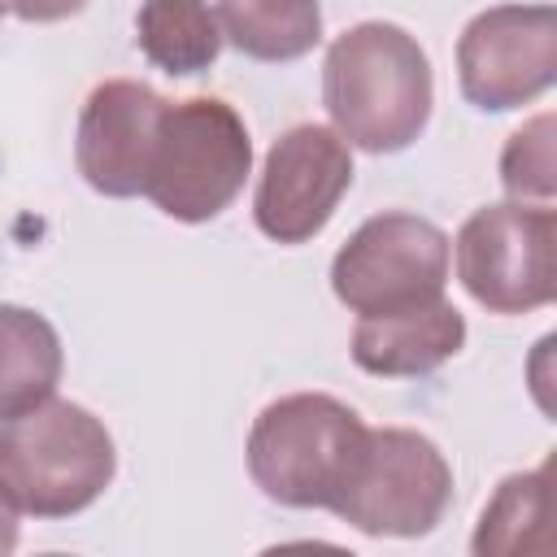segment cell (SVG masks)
<instances>
[{
    "label": "cell",
    "mask_w": 557,
    "mask_h": 557,
    "mask_svg": "<svg viewBox=\"0 0 557 557\" xmlns=\"http://www.w3.org/2000/svg\"><path fill=\"white\" fill-rule=\"evenodd\" d=\"M135 44L170 78L200 74L222 52V26L209 0H144L135 13Z\"/></svg>",
    "instance_id": "cell-14"
},
{
    "label": "cell",
    "mask_w": 557,
    "mask_h": 557,
    "mask_svg": "<svg viewBox=\"0 0 557 557\" xmlns=\"http://www.w3.org/2000/svg\"><path fill=\"white\" fill-rule=\"evenodd\" d=\"M322 104L361 152H405L431 122L435 74L418 35L396 22H357L326 44Z\"/></svg>",
    "instance_id": "cell-1"
},
{
    "label": "cell",
    "mask_w": 557,
    "mask_h": 557,
    "mask_svg": "<svg viewBox=\"0 0 557 557\" xmlns=\"http://www.w3.org/2000/svg\"><path fill=\"white\" fill-rule=\"evenodd\" d=\"M222 44L252 61H300L322 44L318 0H218Z\"/></svg>",
    "instance_id": "cell-13"
},
{
    "label": "cell",
    "mask_w": 557,
    "mask_h": 557,
    "mask_svg": "<svg viewBox=\"0 0 557 557\" xmlns=\"http://www.w3.org/2000/svg\"><path fill=\"white\" fill-rule=\"evenodd\" d=\"M553 113H535L522 122L505 148H500V187L509 200L527 205H553L557 200V174H553Z\"/></svg>",
    "instance_id": "cell-16"
},
{
    "label": "cell",
    "mask_w": 557,
    "mask_h": 557,
    "mask_svg": "<svg viewBox=\"0 0 557 557\" xmlns=\"http://www.w3.org/2000/svg\"><path fill=\"white\" fill-rule=\"evenodd\" d=\"M461 348H466V318L448 296L400 313L357 318L348 344L357 370L374 379H422Z\"/></svg>",
    "instance_id": "cell-11"
},
{
    "label": "cell",
    "mask_w": 557,
    "mask_h": 557,
    "mask_svg": "<svg viewBox=\"0 0 557 557\" xmlns=\"http://www.w3.org/2000/svg\"><path fill=\"white\" fill-rule=\"evenodd\" d=\"M17 535H22V522H17V505L0 492V557L17 548Z\"/></svg>",
    "instance_id": "cell-18"
},
{
    "label": "cell",
    "mask_w": 557,
    "mask_h": 557,
    "mask_svg": "<svg viewBox=\"0 0 557 557\" xmlns=\"http://www.w3.org/2000/svg\"><path fill=\"white\" fill-rule=\"evenodd\" d=\"M548 466L518 470L496 483L492 500L479 513L470 553L500 557V553H548Z\"/></svg>",
    "instance_id": "cell-15"
},
{
    "label": "cell",
    "mask_w": 557,
    "mask_h": 557,
    "mask_svg": "<svg viewBox=\"0 0 557 557\" xmlns=\"http://www.w3.org/2000/svg\"><path fill=\"white\" fill-rule=\"evenodd\" d=\"M4 13H9V9H4V0H0V17H4Z\"/></svg>",
    "instance_id": "cell-19"
},
{
    "label": "cell",
    "mask_w": 557,
    "mask_h": 557,
    "mask_svg": "<svg viewBox=\"0 0 557 557\" xmlns=\"http://www.w3.org/2000/svg\"><path fill=\"white\" fill-rule=\"evenodd\" d=\"M370 426L326 392L270 400L248 431V474L265 500L287 509H335L366 453Z\"/></svg>",
    "instance_id": "cell-2"
},
{
    "label": "cell",
    "mask_w": 557,
    "mask_h": 557,
    "mask_svg": "<svg viewBox=\"0 0 557 557\" xmlns=\"http://www.w3.org/2000/svg\"><path fill=\"white\" fill-rule=\"evenodd\" d=\"M457 278L474 305L513 318L557 300V209L500 200L474 209L453 239Z\"/></svg>",
    "instance_id": "cell-5"
},
{
    "label": "cell",
    "mask_w": 557,
    "mask_h": 557,
    "mask_svg": "<svg viewBox=\"0 0 557 557\" xmlns=\"http://www.w3.org/2000/svg\"><path fill=\"white\" fill-rule=\"evenodd\" d=\"M61 370L65 348L57 326L26 305L0 300V422L57 396Z\"/></svg>",
    "instance_id": "cell-12"
},
{
    "label": "cell",
    "mask_w": 557,
    "mask_h": 557,
    "mask_svg": "<svg viewBox=\"0 0 557 557\" xmlns=\"http://www.w3.org/2000/svg\"><path fill=\"white\" fill-rule=\"evenodd\" d=\"M557 83V9L492 4L457 39V87L483 113H509Z\"/></svg>",
    "instance_id": "cell-8"
},
{
    "label": "cell",
    "mask_w": 557,
    "mask_h": 557,
    "mask_svg": "<svg viewBox=\"0 0 557 557\" xmlns=\"http://www.w3.org/2000/svg\"><path fill=\"white\" fill-rule=\"evenodd\" d=\"M117 474L109 426L48 396L44 405L0 422V492L30 518H70L104 496Z\"/></svg>",
    "instance_id": "cell-3"
},
{
    "label": "cell",
    "mask_w": 557,
    "mask_h": 557,
    "mask_svg": "<svg viewBox=\"0 0 557 557\" xmlns=\"http://www.w3.org/2000/svg\"><path fill=\"white\" fill-rule=\"evenodd\" d=\"M252 174V139L235 104L218 96L170 100L144 196L174 222H213Z\"/></svg>",
    "instance_id": "cell-4"
},
{
    "label": "cell",
    "mask_w": 557,
    "mask_h": 557,
    "mask_svg": "<svg viewBox=\"0 0 557 557\" xmlns=\"http://www.w3.org/2000/svg\"><path fill=\"white\" fill-rule=\"evenodd\" d=\"M87 0H4V9L22 22H61V17H74Z\"/></svg>",
    "instance_id": "cell-17"
},
{
    "label": "cell",
    "mask_w": 557,
    "mask_h": 557,
    "mask_svg": "<svg viewBox=\"0 0 557 557\" xmlns=\"http://www.w3.org/2000/svg\"><path fill=\"white\" fill-rule=\"evenodd\" d=\"M170 100L139 78H104L87 91L74 131V165L83 183L109 200L144 196Z\"/></svg>",
    "instance_id": "cell-10"
},
{
    "label": "cell",
    "mask_w": 557,
    "mask_h": 557,
    "mask_svg": "<svg viewBox=\"0 0 557 557\" xmlns=\"http://www.w3.org/2000/svg\"><path fill=\"white\" fill-rule=\"evenodd\" d=\"M453 505V466L440 444L409 426H374L335 518L361 535L418 540L431 535Z\"/></svg>",
    "instance_id": "cell-7"
},
{
    "label": "cell",
    "mask_w": 557,
    "mask_h": 557,
    "mask_svg": "<svg viewBox=\"0 0 557 557\" xmlns=\"http://www.w3.org/2000/svg\"><path fill=\"white\" fill-rule=\"evenodd\" d=\"M352 187V148L335 126L300 122L283 131L257 174L252 222L274 244H309Z\"/></svg>",
    "instance_id": "cell-9"
},
{
    "label": "cell",
    "mask_w": 557,
    "mask_h": 557,
    "mask_svg": "<svg viewBox=\"0 0 557 557\" xmlns=\"http://www.w3.org/2000/svg\"><path fill=\"white\" fill-rule=\"evenodd\" d=\"M453 244L418 213L387 209L366 218L331 261V292L357 318L418 309L444 296Z\"/></svg>",
    "instance_id": "cell-6"
}]
</instances>
